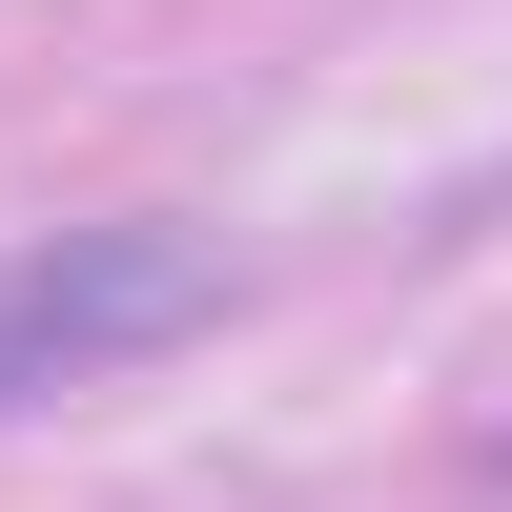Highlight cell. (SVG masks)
Returning a JSON list of instances; mask_svg holds the SVG:
<instances>
[{
    "label": "cell",
    "instance_id": "6da1fadb",
    "mask_svg": "<svg viewBox=\"0 0 512 512\" xmlns=\"http://www.w3.org/2000/svg\"><path fill=\"white\" fill-rule=\"evenodd\" d=\"M226 328V246L205 226H62V246H0V410H62L103 369Z\"/></svg>",
    "mask_w": 512,
    "mask_h": 512
}]
</instances>
